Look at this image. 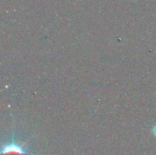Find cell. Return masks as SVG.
I'll use <instances>...</instances> for the list:
<instances>
[{"label": "cell", "mask_w": 156, "mask_h": 155, "mask_svg": "<svg viewBox=\"0 0 156 155\" xmlns=\"http://www.w3.org/2000/svg\"><path fill=\"white\" fill-rule=\"evenodd\" d=\"M154 133H155V135H156V127H155V130H154Z\"/></svg>", "instance_id": "cell-2"}, {"label": "cell", "mask_w": 156, "mask_h": 155, "mask_svg": "<svg viewBox=\"0 0 156 155\" xmlns=\"http://www.w3.org/2000/svg\"><path fill=\"white\" fill-rule=\"evenodd\" d=\"M1 155H28L24 151L22 147L15 143L2 145Z\"/></svg>", "instance_id": "cell-1"}]
</instances>
